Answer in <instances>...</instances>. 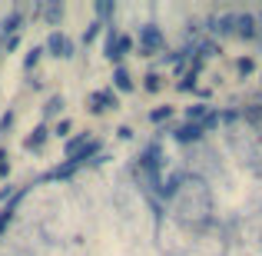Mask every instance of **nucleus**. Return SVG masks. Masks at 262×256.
<instances>
[{"label": "nucleus", "instance_id": "nucleus-1", "mask_svg": "<svg viewBox=\"0 0 262 256\" xmlns=\"http://www.w3.org/2000/svg\"><path fill=\"white\" fill-rule=\"evenodd\" d=\"M140 170L143 173H149V180H153V186L160 190V183H163V150H160V143H146V147L140 150Z\"/></svg>", "mask_w": 262, "mask_h": 256}, {"label": "nucleus", "instance_id": "nucleus-2", "mask_svg": "<svg viewBox=\"0 0 262 256\" xmlns=\"http://www.w3.org/2000/svg\"><path fill=\"white\" fill-rule=\"evenodd\" d=\"M133 50V37L129 33H116V30H110L106 33V44H103V57L106 60H113L116 67H123V57Z\"/></svg>", "mask_w": 262, "mask_h": 256}, {"label": "nucleus", "instance_id": "nucleus-3", "mask_svg": "<svg viewBox=\"0 0 262 256\" xmlns=\"http://www.w3.org/2000/svg\"><path fill=\"white\" fill-rule=\"evenodd\" d=\"M43 53H50V57H57V60H67V57H73V40L67 37L63 30H50L47 33Z\"/></svg>", "mask_w": 262, "mask_h": 256}, {"label": "nucleus", "instance_id": "nucleus-4", "mask_svg": "<svg viewBox=\"0 0 262 256\" xmlns=\"http://www.w3.org/2000/svg\"><path fill=\"white\" fill-rule=\"evenodd\" d=\"M86 110L90 113H110V110H116V90H93L86 96Z\"/></svg>", "mask_w": 262, "mask_h": 256}, {"label": "nucleus", "instance_id": "nucleus-5", "mask_svg": "<svg viewBox=\"0 0 262 256\" xmlns=\"http://www.w3.org/2000/svg\"><path fill=\"white\" fill-rule=\"evenodd\" d=\"M96 156H100V140H93V136H90V140H83V143H80V147L73 150V153L67 156V160H70L73 167L80 170V167H83V163H90V160H96Z\"/></svg>", "mask_w": 262, "mask_h": 256}, {"label": "nucleus", "instance_id": "nucleus-6", "mask_svg": "<svg viewBox=\"0 0 262 256\" xmlns=\"http://www.w3.org/2000/svg\"><path fill=\"white\" fill-rule=\"evenodd\" d=\"M163 44H166V40H163V30H160V27L146 24V27H143V30H140V50H143V53L163 50Z\"/></svg>", "mask_w": 262, "mask_h": 256}, {"label": "nucleus", "instance_id": "nucleus-7", "mask_svg": "<svg viewBox=\"0 0 262 256\" xmlns=\"http://www.w3.org/2000/svg\"><path fill=\"white\" fill-rule=\"evenodd\" d=\"M203 136H206V130L199 127V123H189V120L179 123V127L173 130V140H176V143H183V147H189V143H199Z\"/></svg>", "mask_w": 262, "mask_h": 256}, {"label": "nucleus", "instance_id": "nucleus-8", "mask_svg": "<svg viewBox=\"0 0 262 256\" xmlns=\"http://www.w3.org/2000/svg\"><path fill=\"white\" fill-rule=\"evenodd\" d=\"M236 37L239 40H256L259 37V20L252 13H236Z\"/></svg>", "mask_w": 262, "mask_h": 256}, {"label": "nucleus", "instance_id": "nucleus-9", "mask_svg": "<svg viewBox=\"0 0 262 256\" xmlns=\"http://www.w3.org/2000/svg\"><path fill=\"white\" fill-rule=\"evenodd\" d=\"M24 196H27V190H17V193H13L10 200H7V206L0 210V237H4V230L10 226V220H13V210L20 206V200H24Z\"/></svg>", "mask_w": 262, "mask_h": 256}, {"label": "nucleus", "instance_id": "nucleus-10", "mask_svg": "<svg viewBox=\"0 0 262 256\" xmlns=\"http://www.w3.org/2000/svg\"><path fill=\"white\" fill-rule=\"evenodd\" d=\"M209 30H216V33H232V37H236V13L212 17V20H209Z\"/></svg>", "mask_w": 262, "mask_h": 256}, {"label": "nucleus", "instance_id": "nucleus-11", "mask_svg": "<svg viewBox=\"0 0 262 256\" xmlns=\"http://www.w3.org/2000/svg\"><path fill=\"white\" fill-rule=\"evenodd\" d=\"M136 84H133V77H129V70L126 67H116L113 70V90H120V93H129Z\"/></svg>", "mask_w": 262, "mask_h": 256}, {"label": "nucleus", "instance_id": "nucleus-12", "mask_svg": "<svg viewBox=\"0 0 262 256\" xmlns=\"http://www.w3.org/2000/svg\"><path fill=\"white\" fill-rule=\"evenodd\" d=\"M47 136H50V127H47V123H40V127L24 140V147H27V150H40V147L47 143Z\"/></svg>", "mask_w": 262, "mask_h": 256}, {"label": "nucleus", "instance_id": "nucleus-13", "mask_svg": "<svg viewBox=\"0 0 262 256\" xmlns=\"http://www.w3.org/2000/svg\"><path fill=\"white\" fill-rule=\"evenodd\" d=\"M73 173H77V167H73V163L67 160V163H60V167H53L43 180H73Z\"/></svg>", "mask_w": 262, "mask_h": 256}, {"label": "nucleus", "instance_id": "nucleus-14", "mask_svg": "<svg viewBox=\"0 0 262 256\" xmlns=\"http://www.w3.org/2000/svg\"><path fill=\"white\" fill-rule=\"evenodd\" d=\"M173 113H176L173 107H153V110H149V123H153V127H160V123L173 120Z\"/></svg>", "mask_w": 262, "mask_h": 256}, {"label": "nucleus", "instance_id": "nucleus-15", "mask_svg": "<svg viewBox=\"0 0 262 256\" xmlns=\"http://www.w3.org/2000/svg\"><path fill=\"white\" fill-rule=\"evenodd\" d=\"M113 10H116V7L110 4V0H96V4H93V13H96V20H100V24L113 17Z\"/></svg>", "mask_w": 262, "mask_h": 256}, {"label": "nucleus", "instance_id": "nucleus-16", "mask_svg": "<svg viewBox=\"0 0 262 256\" xmlns=\"http://www.w3.org/2000/svg\"><path fill=\"white\" fill-rule=\"evenodd\" d=\"M20 24H24V13H20V10H13L10 17L4 20V33H7V37H13V33L20 30Z\"/></svg>", "mask_w": 262, "mask_h": 256}, {"label": "nucleus", "instance_id": "nucleus-17", "mask_svg": "<svg viewBox=\"0 0 262 256\" xmlns=\"http://www.w3.org/2000/svg\"><path fill=\"white\" fill-rule=\"evenodd\" d=\"M219 123H223V113H219V110H212V107H209V113H206L203 120H199V127H203V130H216Z\"/></svg>", "mask_w": 262, "mask_h": 256}, {"label": "nucleus", "instance_id": "nucleus-18", "mask_svg": "<svg viewBox=\"0 0 262 256\" xmlns=\"http://www.w3.org/2000/svg\"><path fill=\"white\" fill-rule=\"evenodd\" d=\"M60 110H63V96H50V100H47V107H43V116H47V120H53Z\"/></svg>", "mask_w": 262, "mask_h": 256}, {"label": "nucleus", "instance_id": "nucleus-19", "mask_svg": "<svg viewBox=\"0 0 262 256\" xmlns=\"http://www.w3.org/2000/svg\"><path fill=\"white\" fill-rule=\"evenodd\" d=\"M196 73H199V70H189V73H186V77L176 84V90H183V93H196Z\"/></svg>", "mask_w": 262, "mask_h": 256}, {"label": "nucleus", "instance_id": "nucleus-20", "mask_svg": "<svg viewBox=\"0 0 262 256\" xmlns=\"http://www.w3.org/2000/svg\"><path fill=\"white\" fill-rule=\"evenodd\" d=\"M143 90H146V93H160V90H163V80L156 77V73H146V77H143Z\"/></svg>", "mask_w": 262, "mask_h": 256}, {"label": "nucleus", "instance_id": "nucleus-21", "mask_svg": "<svg viewBox=\"0 0 262 256\" xmlns=\"http://www.w3.org/2000/svg\"><path fill=\"white\" fill-rule=\"evenodd\" d=\"M40 57H43V47H33V50L27 53V60H24V70H33V67L40 64Z\"/></svg>", "mask_w": 262, "mask_h": 256}, {"label": "nucleus", "instance_id": "nucleus-22", "mask_svg": "<svg viewBox=\"0 0 262 256\" xmlns=\"http://www.w3.org/2000/svg\"><path fill=\"white\" fill-rule=\"evenodd\" d=\"M236 70H239V73H243V77H249V73H252V70H256V64H252V60H249V57H239V60H236Z\"/></svg>", "mask_w": 262, "mask_h": 256}, {"label": "nucleus", "instance_id": "nucleus-23", "mask_svg": "<svg viewBox=\"0 0 262 256\" xmlns=\"http://www.w3.org/2000/svg\"><path fill=\"white\" fill-rule=\"evenodd\" d=\"M60 13H63V7H60V4H50V7L43 10V17L50 20V24H57V20H60Z\"/></svg>", "mask_w": 262, "mask_h": 256}, {"label": "nucleus", "instance_id": "nucleus-24", "mask_svg": "<svg viewBox=\"0 0 262 256\" xmlns=\"http://www.w3.org/2000/svg\"><path fill=\"white\" fill-rule=\"evenodd\" d=\"M83 140H90V133H77V136H70V140H67V156H70V153H73V150H77Z\"/></svg>", "mask_w": 262, "mask_h": 256}, {"label": "nucleus", "instance_id": "nucleus-25", "mask_svg": "<svg viewBox=\"0 0 262 256\" xmlns=\"http://www.w3.org/2000/svg\"><path fill=\"white\" fill-rule=\"evenodd\" d=\"M100 27H103L100 20H93V24L86 27V33H83V44H93V40H96V33H100Z\"/></svg>", "mask_w": 262, "mask_h": 256}, {"label": "nucleus", "instance_id": "nucleus-26", "mask_svg": "<svg viewBox=\"0 0 262 256\" xmlns=\"http://www.w3.org/2000/svg\"><path fill=\"white\" fill-rule=\"evenodd\" d=\"M10 176V156H7V150H0V180Z\"/></svg>", "mask_w": 262, "mask_h": 256}, {"label": "nucleus", "instance_id": "nucleus-27", "mask_svg": "<svg viewBox=\"0 0 262 256\" xmlns=\"http://www.w3.org/2000/svg\"><path fill=\"white\" fill-rule=\"evenodd\" d=\"M10 123H13V113H4V116H0V130H4V133L10 130Z\"/></svg>", "mask_w": 262, "mask_h": 256}, {"label": "nucleus", "instance_id": "nucleus-28", "mask_svg": "<svg viewBox=\"0 0 262 256\" xmlns=\"http://www.w3.org/2000/svg\"><path fill=\"white\" fill-rule=\"evenodd\" d=\"M67 133H70V123L60 120V123H57V136H67Z\"/></svg>", "mask_w": 262, "mask_h": 256}, {"label": "nucleus", "instance_id": "nucleus-29", "mask_svg": "<svg viewBox=\"0 0 262 256\" xmlns=\"http://www.w3.org/2000/svg\"><path fill=\"white\" fill-rule=\"evenodd\" d=\"M116 133H120V140H129V136H133V130H129V127H120Z\"/></svg>", "mask_w": 262, "mask_h": 256}, {"label": "nucleus", "instance_id": "nucleus-30", "mask_svg": "<svg viewBox=\"0 0 262 256\" xmlns=\"http://www.w3.org/2000/svg\"><path fill=\"white\" fill-rule=\"evenodd\" d=\"M236 116H239L236 110H226V113H223V123H232V120H236Z\"/></svg>", "mask_w": 262, "mask_h": 256}, {"label": "nucleus", "instance_id": "nucleus-31", "mask_svg": "<svg viewBox=\"0 0 262 256\" xmlns=\"http://www.w3.org/2000/svg\"><path fill=\"white\" fill-rule=\"evenodd\" d=\"M256 20H259V33H262V13H259V17H256Z\"/></svg>", "mask_w": 262, "mask_h": 256}]
</instances>
